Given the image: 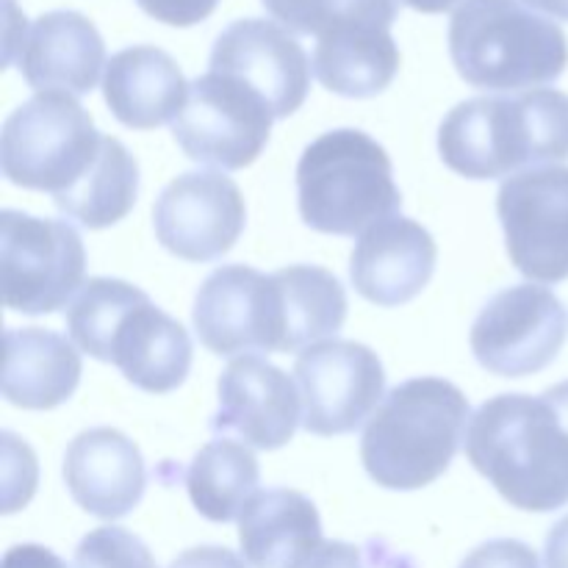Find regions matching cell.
<instances>
[{
	"mask_svg": "<svg viewBox=\"0 0 568 568\" xmlns=\"http://www.w3.org/2000/svg\"><path fill=\"white\" fill-rule=\"evenodd\" d=\"M67 333L81 353L114 364L148 394H170L192 369L186 327L116 277H89L67 308Z\"/></svg>",
	"mask_w": 568,
	"mask_h": 568,
	"instance_id": "obj_1",
	"label": "cell"
},
{
	"mask_svg": "<svg viewBox=\"0 0 568 568\" xmlns=\"http://www.w3.org/2000/svg\"><path fill=\"white\" fill-rule=\"evenodd\" d=\"M466 455L514 508L549 514L568 505V425L544 394L483 403L466 427Z\"/></svg>",
	"mask_w": 568,
	"mask_h": 568,
	"instance_id": "obj_2",
	"label": "cell"
},
{
	"mask_svg": "<svg viewBox=\"0 0 568 568\" xmlns=\"http://www.w3.org/2000/svg\"><path fill=\"white\" fill-rule=\"evenodd\" d=\"M469 399L444 377H414L388 392L361 438V460L388 491H419L449 469L464 442Z\"/></svg>",
	"mask_w": 568,
	"mask_h": 568,
	"instance_id": "obj_4",
	"label": "cell"
},
{
	"mask_svg": "<svg viewBox=\"0 0 568 568\" xmlns=\"http://www.w3.org/2000/svg\"><path fill=\"white\" fill-rule=\"evenodd\" d=\"M544 560H547V568H568V516L549 530Z\"/></svg>",
	"mask_w": 568,
	"mask_h": 568,
	"instance_id": "obj_34",
	"label": "cell"
},
{
	"mask_svg": "<svg viewBox=\"0 0 568 568\" xmlns=\"http://www.w3.org/2000/svg\"><path fill=\"white\" fill-rule=\"evenodd\" d=\"M211 72L239 78L270 103L275 120L292 116L311 89V61L283 26L258 17L236 20L216 37Z\"/></svg>",
	"mask_w": 568,
	"mask_h": 568,
	"instance_id": "obj_15",
	"label": "cell"
},
{
	"mask_svg": "<svg viewBox=\"0 0 568 568\" xmlns=\"http://www.w3.org/2000/svg\"><path fill=\"white\" fill-rule=\"evenodd\" d=\"M247 209L242 189L214 170L178 175L153 205L161 247L192 264H211L236 247Z\"/></svg>",
	"mask_w": 568,
	"mask_h": 568,
	"instance_id": "obj_14",
	"label": "cell"
},
{
	"mask_svg": "<svg viewBox=\"0 0 568 568\" xmlns=\"http://www.w3.org/2000/svg\"><path fill=\"white\" fill-rule=\"evenodd\" d=\"M100 148L92 114L72 94L37 92L6 116L0 170L14 186L59 197L92 170Z\"/></svg>",
	"mask_w": 568,
	"mask_h": 568,
	"instance_id": "obj_7",
	"label": "cell"
},
{
	"mask_svg": "<svg viewBox=\"0 0 568 568\" xmlns=\"http://www.w3.org/2000/svg\"><path fill=\"white\" fill-rule=\"evenodd\" d=\"M458 568H541L538 552L516 538H494L471 549Z\"/></svg>",
	"mask_w": 568,
	"mask_h": 568,
	"instance_id": "obj_29",
	"label": "cell"
},
{
	"mask_svg": "<svg viewBox=\"0 0 568 568\" xmlns=\"http://www.w3.org/2000/svg\"><path fill=\"white\" fill-rule=\"evenodd\" d=\"M105 44L89 17L48 11L28 28L20 72L37 92L89 94L100 81Z\"/></svg>",
	"mask_w": 568,
	"mask_h": 568,
	"instance_id": "obj_19",
	"label": "cell"
},
{
	"mask_svg": "<svg viewBox=\"0 0 568 568\" xmlns=\"http://www.w3.org/2000/svg\"><path fill=\"white\" fill-rule=\"evenodd\" d=\"M139 197V164L125 144L103 136L92 170L70 189L53 197L55 209L89 231H103L131 214Z\"/></svg>",
	"mask_w": 568,
	"mask_h": 568,
	"instance_id": "obj_26",
	"label": "cell"
},
{
	"mask_svg": "<svg viewBox=\"0 0 568 568\" xmlns=\"http://www.w3.org/2000/svg\"><path fill=\"white\" fill-rule=\"evenodd\" d=\"M64 483L70 497L98 519H122L148 488L142 449L114 427L78 433L64 455Z\"/></svg>",
	"mask_w": 568,
	"mask_h": 568,
	"instance_id": "obj_18",
	"label": "cell"
},
{
	"mask_svg": "<svg viewBox=\"0 0 568 568\" xmlns=\"http://www.w3.org/2000/svg\"><path fill=\"white\" fill-rule=\"evenodd\" d=\"M283 297V353H300L342 331L347 292L333 272L314 264L277 270Z\"/></svg>",
	"mask_w": 568,
	"mask_h": 568,
	"instance_id": "obj_24",
	"label": "cell"
},
{
	"mask_svg": "<svg viewBox=\"0 0 568 568\" xmlns=\"http://www.w3.org/2000/svg\"><path fill=\"white\" fill-rule=\"evenodd\" d=\"M430 231L408 216H392L361 233L349 258L355 292L381 308H397L425 292L436 272Z\"/></svg>",
	"mask_w": 568,
	"mask_h": 568,
	"instance_id": "obj_17",
	"label": "cell"
},
{
	"mask_svg": "<svg viewBox=\"0 0 568 568\" xmlns=\"http://www.w3.org/2000/svg\"><path fill=\"white\" fill-rule=\"evenodd\" d=\"M300 216L311 231L361 236L403 209L383 144L355 128H336L303 150L297 164Z\"/></svg>",
	"mask_w": 568,
	"mask_h": 568,
	"instance_id": "obj_6",
	"label": "cell"
},
{
	"mask_svg": "<svg viewBox=\"0 0 568 568\" xmlns=\"http://www.w3.org/2000/svg\"><path fill=\"white\" fill-rule=\"evenodd\" d=\"M303 427L314 436H344L372 419L386 392V372L375 349L358 342L327 338L303 349L294 364Z\"/></svg>",
	"mask_w": 568,
	"mask_h": 568,
	"instance_id": "obj_12",
	"label": "cell"
},
{
	"mask_svg": "<svg viewBox=\"0 0 568 568\" xmlns=\"http://www.w3.org/2000/svg\"><path fill=\"white\" fill-rule=\"evenodd\" d=\"M83 272L87 250L70 222L42 220L11 209L0 214L6 308L28 316L53 314L81 292Z\"/></svg>",
	"mask_w": 568,
	"mask_h": 568,
	"instance_id": "obj_8",
	"label": "cell"
},
{
	"mask_svg": "<svg viewBox=\"0 0 568 568\" xmlns=\"http://www.w3.org/2000/svg\"><path fill=\"white\" fill-rule=\"evenodd\" d=\"M521 3L530 6L532 11H541V14L568 22V0H521Z\"/></svg>",
	"mask_w": 568,
	"mask_h": 568,
	"instance_id": "obj_35",
	"label": "cell"
},
{
	"mask_svg": "<svg viewBox=\"0 0 568 568\" xmlns=\"http://www.w3.org/2000/svg\"><path fill=\"white\" fill-rule=\"evenodd\" d=\"M192 320L200 342L216 355L283 353V297L275 272L220 266L200 286Z\"/></svg>",
	"mask_w": 568,
	"mask_h": 568,
	"instance_id": "obj_13",
	"label": "cell"
},
{
	"mask_svg": "<svg viewBox=\"0 0 568 568\" xmlns=\"http://www.w3.org/2000/svg\"><path fill=\"white\" fill-rule=\"evenodd\" d=\"M303 425L292 377L261 355H242L220 375V414L211 430L236 436L247 447L281 449Z\"/></svg>",
	"mask_w": 568,
	"mask_h": 568,
	"instance_id": "obj_16",
	"label": "cell"
},
{
	"mask_svg": "<svg viewBox=\"0 0 568 568\" xmlns=\"http://www.w3.org/2000/svg\"><path fill=\"white\" fill-rule=\"evenodd\" d=\"M442 161L469 181H494L568 159V94L530 89L516 98H471L438 128Z\"/></svg>",
	"mask_w": 568,
	"mask_h": 568,
	"instance_id": "obj_3",
	"label": "cell"
},
{
	"mask_svg": "<svg viewBox=\"0 0 568 568\" xmlns=\"http://www.w3.org/2000/svg\"><path fill=\"white\" fill-rule=\"evenodd\" d=\"M170 568H250L236 552L225 547H194L172 560Z\"/></svg>",
	"mask_w": 568,
	"mask_h": 568,
	"instance_id": "obj_31",
	"label": "cell"
},
{
	"mask_svg": "<svg viewBox=\"0 0 568 568\" xmlns=\"http://www.w3.org/2000/svg\"><path fill=\"white\" fill-rule=\"evenodd\" d=\"M566 342V308L549 288L519 283L494 294L471 325L477 364L499 377L547 369Z\"/></svg>",
	"mask_w": 568,
	"mask_h": 568,
	"instance_id": "obj_11",
	"label": "cell"
},
{
	"mask_svg": "<svg viewBox=\"0 0 568 568\" xmlns=\"http://www.w3.org/2000/svg\"><path fill=\"white\" fill-rule=\"evenodd\" d=\"M449 55L469 87L521 92L564 75L568 39L521 0H460L449 20Z\"/></svg>",
	"mask_w": 568,
	"mask_h": 568,
	"instance_id": "obj_5",
	"label": "cell"
},
{
	"mask_svg": "<svg viewBox=\"0 0 568 568\" xmlns=\"http://www.w3.org/2000/svg\"><path fill=\"white\" fill-rule=\"evenodd\" d=\"M510 264L532 283L568 277V166H532L505 178L497 194Z\"/></svg>",
	"mask_w": 568,
	"mask_h": 568,
	"instance_id": "obj_10",
	"label": "cell"
},
{
	"mask_svg": "<svg viewBox=\"0 0 568 568\" xmlns=\"http://www.w3.org/2000/svg\"><path fill=\"white\" fill-rule=\"evenodd\" d=\"M272 120L270 103L255 89L209 70L189 83V100L172 120V136L197 164L244 170L264 153Z\"/></svg>",
	"mask_w": 568,
	"mask_h": 568,
	"instance_id": "obj_9",
	"label": "cell"
},
{
	"mask_svg": "<svg viewBox=\"0 0 568 568\" xmlns=\"http://www.w3.org/2000/svg\"><path fill=\"white\" fill-rule=\"evenodd\" d=\"M239 544L255 568H305L325 544L320 510L294 488H266L239 516Z\"/></svg>",
	"mask_w": 568,
	"mask_h": 568,
	"instance_id": "obj_21",
	"label": "cell"
},
{
	"mask_svg": "<svg viewBox=\"0 0 568 568\" xmlns=\"http://www.w3.org/2000/svg\"><path fill=\"white\" fill-rule=\"evenodd\" d=\"M0 568H67V564L53 549L39 547V544H17L6 552Z\"/></svg>",
	"mask_w": 568,
	"mask_h": 568,
	"instance_id": "obj_32",
	"label": "cell"
},
{
	"mask_svg": "<svg viewBox=\"0 0 568 568\" xmlns=\"http://www.w3.org/2000/svg\"><path fill=\"white\" fill-rule=\"evenodd\" d=\"M75 568H159L148 544L122 527H98L75 549Z\"/></svg>",
	"mask_w": 568,
	"mask_h": 568,
	"instance_id": "obj_28",
	"label": "cell"
},
{
	"mask_svg": "<svg viewBox=\"0 0 568 568\" xmlns=\"http://www.w3.org/2000/svg\"><path fill=\"white\" fill-rule=\"evenodd\" d=\"M111 114L133 131H150L178 120L189 100V83L166 50L136 44L111 55L103 75Z\"/></svg>",
	"mask_w": 568,
	"mask_h": 568,
	"instance_id": "obj_20",
	"label": "cell"
},
{
	"mask_svg": "<svg viewBox=\"0 0 568 568\" xmlns=\"http://www.w3.org/2000/svg\"><path fill=\"white\" fill-rule=\"evenodd\" d=\"M305 568H366L361 549L344 541H325Z\"/></svg>",
	"mask_w": 568,
	"mask_h": 568,
	"instance_id": "obj_33",
	"label": "cell"
},
{
	"mask_svg": "<svg viewBox=\"0 0 568 568\" xmlns=\"http://www.w3.org/2000/svg\"><path fill=\"white\" fill-rule=\"evenodd\" d=\"M136 3L153 20L175 28H189L209 20L220 0H136Z\"/></svg>",
	"mask_w": 568,
	"mask_h": 568,
	"instance_id": "obj_30",
	"label": "cell"
},
{
	"mask_svg": "<svg viewBox=\"0 0 568 568\" xmlns=\"http://www.w3.org/2000/svg\"><path fill=\"white\" fill-rule=\"evenodd\" d=\"M3 397L26 410L64 405L81 383V353L61 333L44 327L6 331Z\"/></svg>",
	"mask_w": 568,
	"mask_h": 568,
	"instance_id": "obj_22",
	"label": "cell"
},
{
	"mask_svg": "<svg viewBox=\"0 0 568 568\" xmlns=\"http://www.w3.org/2000/svg\"><path fill=\"white\" fill-rule=\"evenodd\" d=\"M286 31L331 37L349 28H392L397 0H261Z\"/></svg>",
	"mask_w": 568,
	"mask_h": 568,
	"instance_id": "obj_27",
	"label": "cell"
},
{
	"mask_svg": "<svg viewBox=\"0 0 568 568\" xmlns=\"http://www.w3.org/2000/svg\"><path fill=\"white\" fill-rule=\"evenodd\" d=\"M403 3L410 6V9L422 11V14H442V11L453 9L458 0H403Z\"/></svg>",
	"mask_w": 568,
	"mask_h": 568,
	"instance_id": "obj_37",
	"label": "cell"
},
{
	"mask_svg": "<svg viewBox=\"0 0 568 568\" xmlns=\"http://www.w3.org/2000/svg\"><path fill=\"white\" fill-rule=\"evenodd\" d=\"M544 397H547L549 403L555 405V410L560 414V419H564L568 425V381L558 383V386H552V388H547V392H544Z\"/></svg>",
	"mask_w": 568,
	"mask_h": 568,
	"instance_id": "obj_36",
	"label": "cell"
},
{
	"mask_svg": "<svg viewBox=\"0 0 568 568\" xmlns=\"http://www.w3.org/2000/svg\"><path fill=\"white\" fill-rule=\"evenodd\" d=\"M261 469L247 444L233 438L209 442L186 471V488L197 514L209 521H233L258 494Z\"/></svg>",
	"mask_w": 568,
	"mask_h": 568,
	"instance_id": "obj_25",
	"label": "cell"
},
{
	"mask_svg": "<svg viewBox=\"0 0 568 568\" xmlns=\"http://www.w3.org/2000/svg\"><path fill=\"white\" fill-rule=\"evenodd\" d=\"M399 72V48L386 28H349L316 39L314 75L342 98H375Z\"/></svg>",
	"mask_w": 568,
	"mask_h": 568,
	"instance_id": "obj_23",
	"label": "cell"
}]
</instances>
